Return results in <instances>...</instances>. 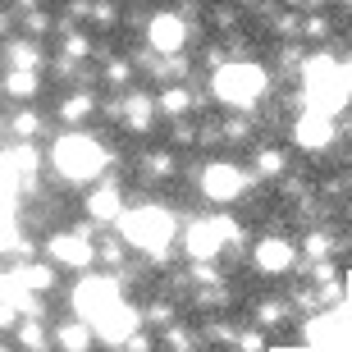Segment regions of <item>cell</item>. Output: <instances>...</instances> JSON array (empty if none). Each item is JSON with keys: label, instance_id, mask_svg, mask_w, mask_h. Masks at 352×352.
<instances>
[{"label": "cell", "instance_id": "1", "mask_svg": "<svg viewBox=\"0 0 352 352\" xmlns=\"http://www.w3.org/2000/svg\"><path fill=\"white\" fill-rule=\"evenodd\" d=\"M41 151H46V170H51V179L65 183V188H82V192H87L91 183H101L105 174L115 170V160H119L115 146L105 142L101 133H91V129L55 133Z\"/></svg>", "mask_w": 352, "mask_h": 352}, {"label": "cell", "instance_id": "2", "mask_svg": "<svg viewBox=\"0 0 352 352\" xmlns=\"http://www.w3.org/2000/svg\"><path fill=\"white\" fill-rule=\"evenodd\" d=\"M179 215L165 201H138V206L124 210V220L115 224V234L124 238V248L133 256H142L151 265H165L179 252Z\"/></svg>", "mask_w": 352, "mask_h": 352}, {"label": "cell", "instance_id": "3", "mask_svg": "<svg viewBox=\"0 0 352 352\" xmlns=\"http://www.w3.org/2000/svg\"><path fill=\"white\" fill-rule=\"evenodd\" d=\"M274 78L261 60H224L210 69V96L229 110V115H256L270 96Z\"/></svg>", "mask_w": 352, "mask_h": 352}, {"label": "cell", "instance_id": "4", "mask_svg": "<svg viewBox=\"0 0 352 352\" xmlns=\"http://www.w3.org/2000/svg\"><path fill=\"white\" fill-rule=\"evenodd\" d=\"M302 96H307V110H320V115H334L352 101V65L339 60L334 51H307V65L298 74Z\"/></svg>", "mask_w": 352, "mask_h": 352}, {"label": "cell", "instance_id": "5", "mask_svg": "<svg viewBox=\"0 0 352 352\" xmlns=\"http://www.w3.org/2000/svg\"><path fill=\"white\" fill-rule=\"evenodd\" d=\"M252 183H256V174L248 170V165H238V160H206L201 170H197V192L206 197L215 210H234L243 197L252 192Z\"/></svg>", "mask_w": 352, "mask_h": 352}, {"label": "cell", "instance_id": "6", "mask_svg": "<svg viewBox=\"0 0 352 352\" xmlns=\"http://www.w3.org/2000/svg\"><path fill=\"white\" fill-rule=\"evenodd\" d=\"M124 298H129V293H124V279L110 274V270H87L69 288V307H74V316H82L87 325H96V320Z\"/></svg>", "mask_w": 352, "mask_h": 352}, {"label": "cell", "instance_id": "7", "mask_svg": "<svg viewBox=\"0 0 352 352\" xmlns=\"http://www.w3.org/2000/svg\"><path fill=\"white\" fill-rule=\"evenodd\" d=\"M41 256L55 265V270H74L87 274L96 265V234L91 224H78V229H51L41 238Z\"/></svg>", "mask_w": 352, "mask_h": 352}, {"label": "cell", "instance_id": "8", "mask_svg": "<svg viewBox=\"0 0 352 352\" xmlns=\"http://www.w3.org/2000/svg\"><path fill=\"white\" fill-rule=\"evenodd\" d=\"M179 252L183 261H224L229 256V243L220 234V215H188L179 229Z\"/></svg>", "mask_w": 352, "mask_h": 352}, {"label": "cell", "instance_id": "9", "mask_svg": "<svg viewBox=\"0 0 352 352\" xmlns=\"http://www.w3.org/2000/svg\"><path fill=\"white\" fill-rule=\"evenodd\" d=\"M298 265H302L298 238H288V234H279V229H270V234H261L256 243H252V270L265 274V279H288Z\"/></svg>", "mask_w": 352, "mask_h": 352}, {"label": "cell", "instance_id": "10", "mask_svg": "<svg viewBox=\"0 0 352 352\" xmlns=\"http://www.w3.org/2000/svg\"><path fill=\"white\" fill-rule=\"evenodd\" d=\"M142 32H146V51L151 55H183L188 41H192V19L179 10H151Z\"/></svg>", "mask_w": 352, "mask_h": 352}, {"label": "cell", "instance_id": "11", "mask_svg": "<svg viewBox=\"0 0 352 352\" xmlns=\"http://www.w3.org/2000/svg\"><path fill=\"white\" fill-rule=\"evenodd\" d=\"M339 119L334 115H320V110H298V115L288 119V142L307 151V156H325L329 146L339 142Z\"/></svg>", "mask_w": 352, "mask_h": 352}, {"label": "cell", "instance_id": "12", "mask_svg": "<svg viewBox=\"0 0 352 352\" xmlns=\"http://www.w3.org/2000/svg\"><path fill=\"white\" fill-rule=\"evenodd\" d=\"M124 210H129V192H124V183L115 174H105L101 183H91L82 192V215L91 224H101V229H115L124 220Z\"/></svg>", "mask_w": 352, "mask_h": 352}, {"label": "cell", "instance_id": "13", "mask_svg": "<svg viewBox=\"0 0 352 352\" xmlns=\"http://www.w3.org/2000/svg\"><path fill=\"white\" fill-rule=\"evenodd\" d=\"M91 329H96V343H105V348H124L138 329H146V320H142V307L124 298V302H115Z\"/></svg>", "mask_w": 352, "mask_h": 352}, {"label": "cell", "instance_id": "14", "mask_svg": "<svg viewBox=\"0 0 352 352\" xmlns=\"http://www.w3.org/2000/svg\"><path fill=\"white\" fill-rule=\"evenodd\" d=\"M156 91H146V87H129L124 91V105H119V129L133 133V138H146V133L156 129Z\"/></svg>", "mask_w": 352, "mask_h": 352}, {"label": "cell", "instance_id": "15", "mask_svg": "<svg viewBox=\"0 0 352 352\" xmlns=\"http://www.w3.org/2000/svg\"><path fill=\"white\" fill-rule=\"evenodd\" d=\"M101 115V96L87 87H69L60 101H55V119H60V129H87L91 119Z\"/></svg>", "mask_w": 352, "mask_h": 352}, {"label": "cell", "instance_id": "16", "mask_svg": "<svg viewBox=\"0 0 352 352\" xmlns=\"http://www.w3.org/2000/svg\"><path fill=\"white\" fill-rule=\"evenodd\" d=\"M51 343L55 352H96V329L82 316H65L51 325Z\"/></svg>", "mask_w": 352, "mask_h": 352}, {"label": "cell", "instance_id": "17", "mask_svg": "<svg viewBox=\"0 0 352 352\" xmlns=\"http://www.w3.org/2000/svg\"><path fill=\"white\" fill-rule=\"evenodd\" d=\"M252 325L265 329V334L293 329L298 325V307H293V298H261L256 307H252Z\"/></svg>", "mask_w": 352, "mask_h": 352}, {"label": "cell", "instance_id": "18", "mask_svg": "<svg viewBox=\"0 0 352 352\" xmlns=\"http://www.w3.org/2000/svg\"><path fill=\"white\" fill-rule=\"evenodd\" d=\"M298 252H302V261H307V265H316V261H334V256L343 252V243H339V234H334L329 224H307Z\"/></svg>", "mask_w": 352, "mask_h": 352}, {"label": "cell", "instance_id": "19", "mask_svg": "<svg viewBox=\"0 0 352 352\" xmlns=\"http://www.w3.org/2000/svg\"><path fill=\"white\" fill-rule=\"evenodd\" d=\"M156 110L165 119H192L197 110H201V96H197L192 87H188V82H165V87L156 91Z\"/></svg>", "mask_w": 352, "mask_h": 352}, {"label": "cell", "instance_id": "20", "mask_svg": "<svg viewBox=\"0 0 352 352\" xmlns=\"http://www.w3.org/2000/svg\"><path fill=\"white\" fill-rule=\"evenodd\" d=\"M46 129H51V119L41 115L37 105H19L10 115V124H5V133H10L19 146H37V142H46Z\"/></svg>", "mask_w": 352, "mask_h": 352}, {"label": "cell", "instance_id": "21", "mask_svg": "<svg viewBox=\"0 0 352 352\" xmlns=\"http://www.w3.org/2000/svg\"><path fill=\"white\" fill-rule=\"evenodd\" d=\"M252 174L265 179V183H284L288 174H293V156H288V146H279V142L256 146V156H252Z\"/></svg>", "mask_w": 352, "mask_h": 352}, {"label": "cell", "instance_id": "22", "mask_svg": "<svg viewBox=\"0 0 352 352\" xmlns=\"http://www.w3.org/2000/svg\"><path fill=\"white\" fill-rule=\"evenodd\" d=\"M0 91H5L14 105H37L41 69H5V74H0Z\"/></svg>", "mask_w": 352, "mask_h": 352}, {"label": "cell", "instance_id": "23", "mask_svg": "<svg viewBox=\"0 0 352 352\" xmlns=\"http://www.w3.org/2000/svg\"><path fill=\"white\" fill-rule=\"evenodd\" d=\"M14 274H19L37 298H51L55 284H60V270H55L46 256H23V261H14Z\"/></svg>", "mask_w": 352, "mask_h": 352}, {"label": "cell", "instance_id": "24", "mask_svg": "<svg viewBox=\"0 0 352 352\" xmlns=\"http://www.w3.org/2000/svg\"><path fill=\"white\" fill-rule=\"evenodd\" d=\"M0 60H5V69H41L46 65V51H41V41L14 32V37H5V46H0Z\"/></svg>", "mask_w": 352, "mask_h": 352}, {"label": "cell", "instance_id": "25", "mask_svg": "<svg viewBox=\"0 0 352 352\" xmlns=\"http://www.w3.org/2000/svg\"><path fill=\"white\" fill-rule=\"evenodd\" d=\"M179 174V156H174V146H151V151H142L138 156V179L146 183H165Z\"/></svg>", "mask_w": 352, "mask_h": 352}, {"label": "cell", "instance_id": "26", "mask_svg": "<svg viewBox=\"0 0 352 352\" xmlns=\"http://www.w3.org/2000/svg\"><path fill=\"white\" fill-rule=\"evenodd\" d=\"M14 348L19 352H55V343H51V325L46 320H32V316H23L19 325H14Z\"/></svg>", "mask_w": 352, "mask_h": 352}, {"label": "cell", "instance_id": "27", "mask_svg": "<svg viewBox=\"0 0 352 352\" xmlns=\"http://www.w3.org/2000/svg\"><path fill=\"white\" fill-rule=\"evenodd\" d=\"M133 78H138V65L133 60H124V55H105L101 60V82L110 91H129Z\"/></svg>", "mask_w": 352, "mask_h": 352}, {"label": "cell", "instance_id": "28", "mask_svg": "<svg viewBox=\"0 0 352 352\" xmlns=\"http://www.w3.org/2000/svg\"><path fill=\"white\" fill-rule=\"evenodd\" d=\"M142 320H146V329H160V334H165L170 325H179V302L160 293V298H151L142 307Z\"/></svg>", "mask_w": 352, "mask_h": 352}, {"label": "cell", "instance_id": "29", "mask_svg": "<svg viewBox=\"0 0 352 352\" xmlns=\"http://www.w3.org/2000/svg\"><path fill=\"white\" fill-rule=\"evenodd\" d=\"M334 37V19H329V14H302V41H307V46H316V51H320V46H325V41Z\"/></svg>", "mask_w": 352, "mask_h": 352}, {"label": "cell", "instance_id": "30", "mask_svg": "<svg viewBox=\"0 0 352 352\" xmlns=\"http://www.w3.org/2000/svg\"><path fill=\"white\" fill-rule=\"evenodd\" d=\"M252 133H256V119H252V115H229V119L220 124V138H224L229 146L252 142Z\"/></svg>", "mask_w": 352, "mask_h": 352}, {"label": "cell", "instance_id": "31", "mask_svg": "<svg viewBox=\"0 0 352 352\" xmlns=\"http://www.w3.org/2000/svg\"><path fill=\"white\" fill-rule=\"evenodd\" d=\"M51 28H55V19L46 10H32V14H23V19H19V32H23V37H32V41H41Z\"/></svg>", "mask_w": 352, "mask_h": 352}, {"label": "cell", "instance_id": "32", "mask_svg": "<svg viewBox=\"0 0 352 352\" xmlns=\"http://www.w3.org/2000/svg\"><path fill=\"white\" fill-rule=\"evenodd\" d=\"M197 138H201V124H192V119H174L170 124V146L179 151V146H197Z\"/></svg>", "mask_w": 352, "mask_h": 352}, {"label": "cell", "instance_id": "33", "mask_svg": "<svg viewBox=\"0 0 352 352\" xmlns=\"http://www.w3.org/2000/svg\"><path fill=\"white\" fill-rule=\"evenodd\" d=\"M210 19H215V28H220V32H234V28H238V10H234V5H215V10H210Z\"/></svg>", "mask_w": 352, "mask_h": 352}, {"label": "cell", "instance_id": "34", "mask_svg": "<svg viewBox=\"0 0 352 352\" xmlns=\"http://www.w3.org/2000/svg\"><path fill=\"white\" fill-rule=\"evenodd\" d=\"M119 352H156V334H151V329H138V334H133Z\"/></svg>", "mask_w": 352, "mask_h": 352}, {"label": "cell", "instance_id": "35", "mask_svg": "<svg viewBox=\"0 0 352 352\" xmlns=\"http://www.w3.org/2000/svg\"><path fill=\"white\" fill-rule=\"evenodd\" d=\"M19 320H23V316L14 311V307H5V302H0V334H14V325H19Z\"/></svg>", "mask_w": 352, "mask_h": 352}, {"label": "cell", "instance_id": "36", "mask_svg": "<svg viewBox=\"0 0 352 352\" xmlns=\"http://www.w3.org/2000/svg\"><path fill=\"white\" fill-rule=\"evenodd\" d=\"M329 0H293V10H302V14H316V10H325Z\"/></svg>", "mask_w": 352, "mask_h": 352}, {"label": "cell", "instance_id": "37", "mask_svg": "<svg viewBox=\"0 0 352 352\" xmlns=\"http://www.w3.org/2000/svg\"><path fill=\"white\" fill-rule=\"evenodd\" d=\"M339 5H343V10H352V0H339Z\"/></svg>", "mask_w": 352, "mask_h": 352}, {"label": "cell", "instance_id": "38", "mask_svg": "<svg viewBox=\"0 0 352 352\" xmlns=\"http://www.w3.org/2000/svg\"><path fill=\"white\" fill-rule=\"evenodd\" d=\"M224 352H234V348H224Z\"/></svg>", "mask_w": 352, "mask_h": 352}]
</instances>
